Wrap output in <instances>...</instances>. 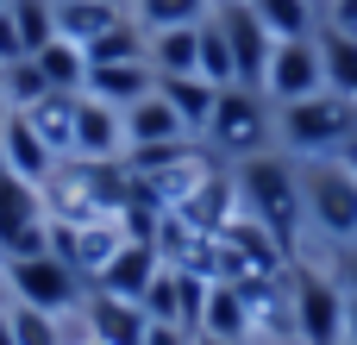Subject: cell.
<instances>
[{
	"label": "cell",
	"instance_id": "1",
	"mask_svg": "<svg viewBox=\"0 0 357 345\" xmlns=\"http://www.w3.org/2000/svg\"><path fill=\"white\" fill-rule=\"evenodd\" d=\"M238 207L251 214V220H264L276 239H282V251L295 258L301 251V233H307V201H301V163L282 151V157H245L238 170Z\"/></svg>",
	"mask_w": 357,
	"mask_h": 345
},
{
	"label": "cell",
	"instance_id": "2",
	"mask_svg": "<svg viewBox=\"0 0 357 345\" xmlns=\"http://www.w3.org/2000/svg\"><path fill=\"white\" fill-rule=\"evenodd\" d=\"M351 138H357V101L333 94V88L276 107V145H282L295 163H307V157H339Z\"/></svg>",
	"mask_w": 357,
	"mask_h": 345
},
{
	"label": "cell",
	"instance_id": "3",
	"mask_svg": "<svg viewBox=\"0 0 357 345\" xmlns=\"http://www.w3.org/2000/svg\"><path fill=\"white\" fill-rule=\"evenodd\" d=\"M270 138H276V107H270V94H264V88H220L201 145H207L220 163H245V157H264Z\"/></svg>",
	"mask_w": 357,
	"mask_h": 345
},
{
	"label": "cell",
	"instance_id": "4",
	"mask_svg": "<svg viewBox=\"0 0 357 345\" xmlns=\"http://www.w3.org/2000/svg\"><path fill=\"white\" fill-rule=\"evenodd\" d=\"M301 201H307V233H320L326 245H357V170L345 157H307Z\"/></svg>",
	"mask_w": 357,
	"mask_h": 345
},
{
	"label": "cell",
	"instance_id": "5",
	"mask_svg": "<svg viewBox=\"0 0 357 345\" xmlns=\"http://www.w3.org/2000/svg\"><path fill=\"white\" fill-rule=\"evenodd\" d=\"M0 270H6V302H25V308H44V314H75L88 302V277L75 264H63L56 251L0 258Z\"/></svg>",
	"mask_w": 357,
	"mask_h": 345
},
{
	"label": "cell",
	"instance_id": "6",
	"mask_svg": "<svg viewBox=\"0 0 357 345\" xmlns=\"http://www.w3.org/2000/svg\"><path fill=\"white\" fill-rule=\"evenodd\" d=\"M289 302H295V339L301 345H345V289L333 270L289 264Z\"/></svg>",
	"mask_w": 357,
	"mask_h": 345
},
{
	"label": "cell",
	"instance_id": "7",
	"mask_svg": "<svg viewBox=\"0 0 357 345\" xmlns=\"http://www.w3.org/2000/svg\"><path fill=\"white\" fill-rule=\"evenodd\" d=\"M213 19H220V31H226V44H232L238 88H264V69H270L276 38H270V25L257 19V6H251V0H213Z\"/></svg>",
	"mask_w": 357,
	"mask_h": 345
},
{
	"label": "cell",
	"instance_id": "8",
	"mask_svg": "<svg viewBox=\"0 0 357 345\" xmlns=\"http://www.w3.org/2000/svg\"><path fill=\"white\" fill-rule=\"evenodd\" d=\"M326 88V69H320V38H276L270 50V69H264V94L270 107H289V101H307Z\"/></svg>",
	"mask_w": 357,
	"mask_h": 345
},
{
	"label": "cell",
	"instance_id": "9",
	"mask_svg": "<svg viewBox=\"0 0 357 345\" xmlns=\"http://www.w3.org/2000/svg\"><path fill=\"white\" fill-rule=\"evenodd\" d=\"M169 214H182V220H188L195 233H207V239H213V233H226V220L238 214V176L213 163V170H207V176H201V182H195Z\"/></svg>",
	"mask_w": 357,
	"mask_h": 345
},
{
	"label": "cell",
	"instance_id": "10",
	"mask_svg": "<svg viewBox=\"0 0 357 345\" xmlns=\"http://www.w3.org/2000/svg\"><path fill=\"white\" fill-rule=\"evenodd\" d=\"M69 157H88V163H107V157H126V113L82 94L75 101V151Z\"/></svg>",
	"mask_w": 357,
	"mask_h": 345
},
{
	"label": "cell",
	"instance_id": "11",
	"mask_svg": "<svg viewBox=\"0 0 357 345\" xmlns=\"http://www.w3.org/2000/svg\"><path fill=\"white\" fill-rule=\"evenodd\" d=\"M157 270H163L157 245L126 239V245L94 270V283H88V289H107V295H119V302H144V289H151V277H157Z\"/></svg>",
	"mask_w": 357,
	"mask_h": 345
},
{
	"label": "cell",
	"instance_id": "12",
	"mask_svg": "<svg viewBox=\"0 0 357 345\" xmlns=\"http://www.w3.org/2000/svg\"><path fill=\"white\" fill-rule=\"evenodd\" d=\"M75 314H82V327L100 345H144V327H151V314H144L138 302H119V295H107V289H88V302H82Z\"/></svg>",
	"mask_w": 357,
	"mask_h": 345
},
{
	"label": "cell",
	"instance_id": "13",
	"mask_svg": "<svg viewBox=\"0 0 357 345\" xmlns=\"http://www.w3.org/2000/svg\"><path fill=\"white\" fill-rule=\"evenodd\" d=\"M157 88V69H151V57H132V63H88V82H82V94H94V101H107V107H132V101H144Z\"/></svg>",
	"mask_w": 357,
	"mask_h": 345
},
{
	"label": "cell",
	"instance_id": "14",
	"mask_svg": "<svg viewBox=\"0 0 357 345\" xmlns=\"http://www.w3.org/2000/svg\"><path fill=\"white\" fill-rule=\"evenodd\" d=\"M0 157H6V170H13V176H25V182H38V189H44V176L63 163V157L44 145V132H38L19 107H13V119L0 126Z\"/></svg>",
	"mask_w": 357,
	"mask_h": 345
},
{
	"label": "cell",
	"instance_id": "15",
	"mask_svg": "<svg viewBox=\"0 0 357 345\" xmlns=\"http://www.w3.org/2000/svg\"><path fill=\"white\" fill-rule=\"evenodd\" d=\"M195 333H207V339H257L251 289L245 283H207V308H201Z\"/></svg>",
	"mask_w": 357,
	"mask_h": 345
},
{
	"label": "cell",
	"instance_id": "16",
	"mask_svg": "<svg viewBox=\"0 0 357 345\" xmlns=\"http://www.w3.org/2000/svg\"><path fill=\"white\" fill-rule=\"evenodd\" d=\"M182 138H195V132H188L182 113L163 101V88H151L144 101L126 107V151H144V145H182Z\"/></svg>",
	"mask_w": 357,
	"mask_h": 345
},
{
	"label": "cell",
	"instance_id": "17",
	"mask_svg": "<svg viewBox=\"0 0 357 345\" xmlns=\"http://www.w3.org/2000/svg\"><path fill=\"white\" fill-rule=\"evenodd\" d=\"M44 220H50V214H44V189L25 182V176H13V170H0V251H6L19 233L44 226Z\"/></svg>",
	"mask_w": 357,
	"mask_h": 345
},
{
	"label": "cell",
	"instance_id": "18",
	"mask_svg": "<svg viewBox=\"0 0 357 345\" xmlns=\"http://www.w3.org/2000/svg\"><path fill=\"white\" fill-rule=\"evenodd\" d=\"M144 57H151V69H157V75H201V25L151 31Z\"/></svg>",
	"mask_w": 357,
	"mask_h": 345
},
{
	"label": "cell",
	"instance_id": "19",
	"mask_svg": "<svg viewBox=\"0 0 357 345\" xmlns=\"http://www.w3.org/2000/svg\"><path fill=\"white\" fill-rule=\"evenodd\" d=\"M157 88H163V101L182 113V126L201 138V132H207V119H213V101H220V88H213L207 75H157Z\"/></svg>",
	"mask_w": 357,
	"mask_h": 345
},
{
	"label": "cell",
	"instance_id": "20",
	"mask_svg": "<svg viewBox=\"0 0 357 345\" xmlns=\"http://www.w3.org/2000/svg\"><path fill=\"white\" fill-rule=\"evenodd\" d=\"M75 101L82 94H63V88H50L44 101H31V107H19L38 132H44V145L56 151V157H69L75 151Z\"/></svg>",
	"mask_w": 357,
	"mask_h": 345
},
{
	"label": "cell",
	"instance_id": "21",
	"mask_svg": "<svg viewBox=\"0 0 357 345\" xmlns=\"http://www.w3.org/2000/svg\"><path fill=\"white\" fill-rule=\"evenodd\" d=\"M119 13H126L119 0H56V38H69V44L88 50V44H94Z\"/></svg>",
	"mask_w": 357,
	"mask_h": 345
},
{
	"label": "cell",
	"instance_id": "22",
	"mask_svg": "<svg viewBox=\"0 0 357 345\" xmlns=\"http://www.w3.org/2000/svg\"><path fill=\"white\" fill-rule=\"evenodd\" d=\"M314 38H320L326 88H333V94H345V101H357V38H351V31H333V25H320Z\"/></svg>",
	"mask_w": 357,
	"mask_h": 345
},
{
	"label": "cell",
	"instance_id": "23",
	"mask_svg": "<svg viewBox=\"0 0 357 345\" xmlns=\"http://www.w3.org/2000/svg\"><path fill=\"white\" fill-rule=\"evenodd\" d=\"M31 63L44 69V82L50 88H63V94H82V82H88V50L82 44H69V38H50L44 50H31Z\"/></svg>",
	"mask_w": 357,
	"mask_h": 345
},
{
	"label": "cell",
	"instance_id": "24",
	"mask_svg": "<svg viewBox=\"0 0 357 345\" xmlns=\"http://www.w3.org/2000/svg\"><path fill=\"white\" fill-rule=\"evenodd\" d=\"M270 38H314L320 31V0H251Z\"/></svg>",
	"mask_w": 357,
	"mask_h": 345
},
{
	"label": "cell",
	"instance_id": "25",
	"mask_svg": "<svg viewBox=\"0 0 357 345\" xmlns=\"http://www.w3.org/2000/svg\"><path fill=\"white\" fill-rule=\"evenodd\" d=\"M69 314H44V308H25V302H6V333L13 345H69Z\"/></svg>",
	"mask_w": 357,
	"mask_h": 345
},
{
	"label": "cell",
	"instance_id": "26",
	"mask_svg": "<svg viewBox=\"0 0 357 345\" xmlns=\"http://www.w3.org/2000/svg\"><path fill=\"white\" fill-rule=\"evenodd\" d=\"M213 13V0H132V19L144 31H169V25H201Z\"/></svg>",
	"mask_w": 357,
	"mask_h": 345
},
{
	"label": "cell",
	"instance_id": "27",
	"mask_svg": "<svg viewBox=\"0 0 357 345\" xmlns=\"http://www.w3.org/2000/svg\"><path fill=\"white\" fill-rule=\"evenodd\" d=\"M201 75H207L213 88H238V69H232V44H226V31H220V19H213V13L201 19Z\"/></svg>",
	"mask_w": 357,
	"mask_h": 345
},
{
	"label": "cell",
	"instance_id": "28",
	"mask_svg": "<svg viewBox=\"0 0 357 345\" xmlns=\"http://www.w3.org/2000/svg\"><path fill=\"white\" fill-rule=\"evenodd\" d=\"M6 13H13L19 38H25V57L56 38V0H6Z\"/></svg>",
	"mask_w": 357,
	"mask_h": 345
},
{
	"label": "cell",
	"instance_id": "29",
	"mask_svg": "<svg viewBox=\"0 0 357 345\" xmlns=\"http://www.w3.org/2000/svg\"><path fill=\"white\" fill-rule=\"evenodd\" d=\"M0 94H6L13 107H31V101L50 94V82H44V69H38L31 57H19V63H0Z\"/></svg>",
	"mask_w": 357,
	"mask_h": 345
},
{
	"label": "cell",
	"instance_id": "30",
	"mask_svg": "<svg viewBox=\"0 0 357 345\" xmlns=\"http://www.w3.org/2000/svg\"><path fill=\"white\" fill-rule=\"evenodd\" d=\"M151 321H176L182 327V277H176V264H163L157 277H151V289H144V302H138ZM195 333V327H188Z\"/></svg>",
	"mask_w": 357,
	"mask_h": 345
},
{
	"label": "cell",
	"instance_id": "31",
	"mask_svg": "<svg viewBox=\"0 0 357 345\" xmlns=\"http://www.w3.org/2000/svg\"><path fill=\"white\" fill-rule=\"evenodd\" d=\"M320 25L351 31V38H357V0H320Z\"/></svg>",
	"mask_w": 357,
	"mask_h": 345
},
{
	"label": "cell",
	"instance_id": "32",
	"mask_svg": "<svg viewBox=\"0 0 357 345\" xmlns=\"http://www.w3.org/2000/svg\"><path fill=\"white\" fill-rule=\"evenodd\" d=\"M144 345H195V333L176 327V321H151V327H144Z\"/></svg>",
	"mask_w": 357,
	"mask_h": 345
},
{
	"label": "cell",
	"instance_id": "33",
	"mask_svg": "<svg viewBox=\"0 0 357 345\" xmlns=\"http://www.w3.org/2000/svg\"><path fill=\"white\" fill-rule=\"evenodd\" d=\"M25 57V38H19V25H13V13L0 6V63H19Z\"/></svg>",
	"mask_w": 357,
	"mask_h": 345
},
{
	"label": "cell",
	"instance_id": "34",
	"mask_svg": "<svg viewBox=\"0 0 357 345\" xmlns=\"http://www.w3.org/2000/svg\"><path fill=\"white\" fill-rule=\"evenodd\" d=\"M333 251H339V289L357 295V245H333Z\"/></svg>",
	"mask_w": 357,
	"mask_h": 345
},
{
	"label": "cell",
	"instance_id": "35",
	"mask_svg": "<svg viewBox=\"0 0 357 345\" xmlns=\"http://www.w3.org/2000/svg\"><path fill=\"white\" fill-rule=\"evenodd\" d=\"M345 345H357V295H345Z\"/></svg>",
	"mask_w": 357,
	"mask_h": 345
},
{
	"label": "cell",
	"instance_id": "36",
	"mask_svg": "<svg viewBox=\"0 0 357 345\" xmlns=\"http://www.w3.org/2000/svg\"><path fill=\"white\" fill-rule=\"evenodd\" d=\"M195 345H251V339H207V333H195Z\"/></svg>",
	"mask_w": 357,
	"mask_h": 345
},
{
	"label": "cell",
	"instance_id": "37",
	"mask_svg": "<svg viewBox=\"0 0 357 345\" xmlns=\"http://www.w3.org/2000/svg\"><path fill=\"white\" fill-rule=\"evenodd\" d=\"M339 157H345V163H351V170H357V138H351V145H345V151H339Z\"/></svg>",
	"mask_w": 357,
	"mask_h": 345
},
{
	"label": "cell",
	"instance_id": "38",
	"mask_svg": "<svg viewBox=\"0 0 357 345\" xmlns=\"http://www.w3.org/2000/svg\"><path fill=\"white\" fill-rule=\"evenodd\" d=\"M0 302H6V270H0Z\"/></svg>",
	"mask_w": 357,
	"mask_h": 345
},
{
	"label": "cell",
	"instance_id": "39",
	"mask_svg": "<svg viewBox=\"0 0 357 345\" xmlns=\"http://www.w3.org/2000/svg\"><path fill=\"white\" fill-rule=\"evenodd\" d=\"M0 170H6V157H0Z\"/></svg>",
	"mask_w": 357,
	"mask_h": 345
},
{
	"label": "cell",
	"instance_id": "40",
	"mask_svg": "<svg viewBox=\"0 0 357 345\" xmlns=\"http://www.w3.org/2000/svg\"><path fill=\"white\" fill-rule=\"evenodd\" d=\"M0 6H6V0H0Z\"/></svg>",
	"mask_w": 357,
	"mask_h": 345
}]
</instances>
